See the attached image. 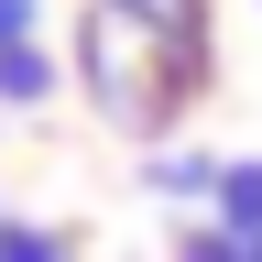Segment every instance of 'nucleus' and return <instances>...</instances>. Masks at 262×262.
Returning a JSON list of instances; mask_svg holds the SVG:
<instances>
[{
  "label": "nucleus",
  "instance_id": "obj_1",
  "mask_svg": "<svg viewBox=\"0 0 262 262\" xmlns=\"http://www.w3.org/2000/svg\"><path fill=\"white\" fill-rule=\"evenodd\" d=\"M66 77L120 142H175V120L219 88V66H186L175 44H153L131 11L110 0H77V33H66Z\"/></svg>",
  "mask_w": 262,
  "mask_h": 262
},
{
  "label": "nucleus",
  "instance_id": "obj_2",
  "mask_svg": "<svg viewBox=\"0 0 262 262\" xmlns=\"http://www.w3.org/2000/svg\"><path fill=\"white\" fill-rule=\"evenodd\" d=\"M219 164H229V153H208V142H153V153H142V196H153V208H175V219H208Z\"/></svg>",
  "mask_w": 262,
  "mask_h": 262
},
{
  "label": "nucleus",
  "instance_id": "obj_3",
  "mask_svg": "<svg viewBox=\"0 0 262 262\" xmlns=\"http://www.w3.org/2000/svg\"><path fill=\"white\" fill-rule=\"evenodd\" d=\"M153 33V44H175L186 66H219V0H110Z\"/></svg>",
  "mask_w": 262,
  "mask_h": 262
},
{
  "label": "nucleus",
  "instance_id": "obj_4",
  "mask_svg": "<svg viewBox=\"0 0 262 262\" xmlns=\"http://www.w3.org/2000/svg\"><path fill=\"white\" fill-rule=\"evenodd\" d=\"M66 88H77V77H66V44H44V33H33V44H0V110H55V98Z\"/></svg>",
  "mask_w": 262,
  "mask_h": 262
},
{
  "label": "nucleus",
  "instance_id": "obj_5",
  "mask_svg": "<svg viewBox=\"0 0 262 262\" xmlns=\"http://www.w3.org/2000/svg\"><path fill=\"white\" fill-rule=\"evenodd\" d=\"M208 219H219V229H262V153H229V164H219Z\"/></svg>",
  "mask_w": 262,
  "mask_h": 262
},
{
  "label": "nucleus",
  "instance_id": "obj_6",
  "mask_svg": "<svg viewBox=\"0 0 262 262\" xmlns=\"http://www.w3.org/2000/svg\"><path fill=\"white\" fill-rule=\"evenodd\" d=\"M0 262H77V229H55V219H11V208H0Z\"/></svg>",
  "mask_w": 262,
  "mask_h": 262
},
{
  "label": "nucleus",
  "instance_id": "obj_7",
  "mask_svg": "<svg viewBox=\"0 0 262 262\" xmlns=\"http://www.w3.org/2000/svg\"><path fill=\"white\" fill-rule=\"evenodd\" d=\"M175 262H241V229H219V219H175V241H164Z\"/></svg>",
  "mask_w": 262,
  "mask_h": 262
},
{
  "label": "nucleus",
  "instance_id": "obj_8",
  "mask_svg": "<svg viewBox=\"0 0 262 262\" xmlns=\"http://www.w3.org/2000/svg\"><path fill=\"white\" fill-rule=\"evenodd\" d=\"M44 33V0H0V44H33Z\"/></svg>",
  "mask_w": 262,
  "mask_h": 262
},
{
  "label": "nucleus",
  "instance_id": "obj_9",
  "mask_svg": "<svg viewBox=\"0 0 262 262\" xmlns=\"http://www.w3.org/2000/svg\"><path fill=\"white\" fill-rule=\"evenodd\" d=\"M241 262H262V229H241Z\"/></svg>",
  "mask_w": 262,
  "mask_h": 262
}]
</instances>
